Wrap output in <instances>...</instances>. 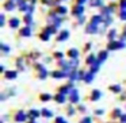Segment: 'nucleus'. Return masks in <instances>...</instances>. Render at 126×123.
<instances>
[{"mask_svg":"<svg viewBox=\"0 0 126 123\" xmlns=\"http://www.w3.org/2000/svg\"><path fill=\"white\" fill-rule=\"evenodd\" d=\"M121 47H125V43L119 42V41H112L107 45V49L109 50H117V49H121Z\"/></svg>","mask_w":126,"mask_h":123,"instance_id":"1","label":"nucleus"},{"mask_svg":"<svg viewBox=\"0 0 126 123\" xmlns=\"http://www.w3.org/2000/svg\"><path fill=\"white\" fill-rule=\"evenodd\" d=\"M83 11H84V7L81 6V4H75L73 6V8H72V14L75 15V16H83Z\"/></svg>","mask_w":126,"mask_h":123,"instance_id":"2","label":"nucleus"},{"mask_svg":"<svg viewBox=\"0 0 126 123\" xmlns=\"http://www.w3.org/2000/svg\"><path fill=\"white\" fill-rule=\"evenodd\" d=\"M79 93H77V89H72L71 91V96H69V100H71V103L76 104L79 103Z\"/></svg>","mask_w":126,"mask_h":123,"instance_id":"3","label":"nucleus"},{"mask_svg":"<svg viewBox=\"0 0 126 123\" xmlns=\"http://www.w3.org/2000/svg\"><path fill=\"white\" fill-rule=\"evenodd\" d=\"M104 16L103 15H94L92 16V19H91V23H92V25H96L98 26L99 23H102V22H104Z\"/></svg>","mask_w":126,"mask_h":123,"instance_id":"4","label":"nucleus"},{"mask_svg":"<svg viewBox=\"0 0 126 123\" xmlns=\"http://www.w3.org/2000/svg\"><path fill=\"white\" fill-rule=\"evenodd\" d=\"M85 33H88V34H95V33H98V26L90 23V25L85 27Z\"/></svg>","mask_w":126,"mask_h":123,"instance_id":"5","label":"nucleus"},{"mask_svg":"<svg viewBox=\"0 0 126 123\" xmlns=\"http://www.w3.org/2000/svg\"><path fill=\"white\" fill-rule=\"evenodd\" d=\"M26 119H27V114H25V112H22V111L15 115V120H16V122H25Z\"/></svg>","mask_w":126,"mask_h":123,"instance_id":"6","label":"nucleus"},{"mask_svg":"<svg viewBox=\"0 0 126 123\" xmlns=\"http://www.w3.org/2000/svg\"><path fill=\"white\" fill-rule=\"evenodd\" d=\"M68 37H69V31H68V30H64V31H61V34L58 35L57 41H58V42L66 41V39H68Z\"/></svg>","mask_w":126,"mask_h":123,"instance_id":"7","label":"nucleus"},{"mask_svg":"<svg viewBox=\"0 0 126 123\" xmlns=\"http://www.w3.org/2000/svg\"><path fill=\"white\" fill-rule=\"evenodd\" d=\"M20 35H22V37H30L31 35V27H30V26L22 27V30H20Z\"/></svg>","mask_w":126,"mask_h":123,"instance_id":"8","label":"nucleus"},{"mask_svg":"<svg viewBox=\"0 0 126 123\" xmlns=\"http://www.w3.org/2000/svg\"><path fill=\"white\" fill-rule=\"evenodd\" d=\"M52 77H56V79H61V77H68V74L65 73V72H60V70H54V72H52Z\"/></svg>","mask_w":126,"mask_h":123,"instance_id":"9","label":"nucleus"},{"mask_svg":"<svg viewBox=\"0 0 126 123\" xmlns=\"http://www.w3.org/2000/svg\"><path fill=\"white\" fill-rule=\"evenodd\" d=\"M15 8V3L14 0H8V1H6L4 3V10H7V11H11V10Z\"/></svg>","mask_w":126,"mask_h":123,"instance_id":"10","label":"nucleus"},{"mask_svg":"<svg viewBox=\"0 0 126 123\" xmlns=\"http://www.w3.org/2000/svg\"><path fill=\"white\" fill-rule=\"evenodd\" d=\"M68 57H71L72 60H77V57H79V52H77L76 49H71L68 52Z\"/></svg>","mask_w":126,"mask_h":123,"instance_id":"11","label":"nucleus"},{"mask_svg":"<svg viewBox=\"0 0 126 123\" xmlns=\"http://www.w3.org/2000/svg\"><path fill=\"white\" fill-rule=\"evenodd\" d=\"M100 91H98V89H94L92 91V95H91V100L92 101H96L98 99H100Z\"/></svg>","mask_w":126,"mask_h":123,"instance_id":"12","label":"nucleus"},{"mask_svg":"<svg viewBox=\"0 0 126 123\" xmlns=\"http://www.w3.org/2000/svg\"><path fill=\"white\" fill-rule=\"evenodd\" d=\"M10 26H11L12 28H16L19 27V19H16V18H12V19H10Z\"/></svg>","mask_w":126,"mask_h":123,"instance_id":"13","label":"nucleus"},{"mask_svg":"<svg viewBox=\"0 0 126 123\" xmlns=\"http://www.w3.org/2000/svg\"><path fill=\"white\" fill-rule=\"evenodd\" d=\"M106 58H107V52H100L98 54V62H103Z\"/></svg>","mask_w":126,"mask_h":123,"instance_id":"14","label":"nucleus"},{"mask_svg":"<svg viewBox=\"0 0 126 123\" xmlns=\"http://www.w3.org/2000/svg\"><path fill=\"white\" fill-rule=\"evenodd\" d=\"M94 80V73H91L90 70L87 72V73H85V76H84V81L85 82H91Z\"/></svg>","mask_w":126,"mask_h":123,"instance_id":"15","label":"nucleus"},{"mask_svg":"<svg viewBox=\"0 0 126 123\" xmlns=\"http://www.w3.org/2000/svg\"><path fill=\"white\" fill-rule=\"evenodd\" d=\"M96 61H98V60H95V55H92V54H91L90 57H87V60H85V62H87L88 65H91V66H92L94 64H96Z\"/></svg>","mask_w":126,"mask_h":123,"instance_id":"16","label":"nucleus"},{"mask_svg":"<svg viewBox=\"0 0 126 123\" xmlns=\"http://www.w3.org/2000/svg\"><path fill=\"white\" fill-rule=\"evenodd\" d=\"M41 115H42V116H45V118H52L53 116L52 111H50V109H46V108H44L41 111Z\"/></svg>","mask_w":126,"mask_h":123,"instance_id":"17","label":"nucleus"},{"mask_svg":"<svg viewBox=\"0 0 126 123\" xmlns=\"http://www.w3.org/2000/svg\"><path fill=\"white\" fill-rule=\"evenodd\" d=\"M69 87H71V85H66V87L64 85V87H61L58 93H61V95H68V93H71V92H69Z\"/></svg>","mask_w":126,"mask_h":123,"instance_id":"18","label":"nucleus"},{"mask_svg":"<svg viewBox=\"0 0 126 123\" xmlns=\"http://www.w3.org/2000/svg\"><path fill=\"white\" fill-rule=\"evenodd\" d=\"M90 4H91V7H103L102 0H91Z\"/></svg>","mask_w":126,"mask_h":123,"instance_id":"19","label":"nucleus"},{"mask_svg":"<svg viewBox=\"0 0 126 123\" xmlns=\"http://www.w3.org/2000/svg\"><path fill=\"white\" fill-rule=\"evenodd\" d=\"M54 99L58 101V103H65V95H61V93H57L54 96Z\"/></svg>","mask_w":126,"mask_h":123,"instance_id":"20","label":"nucleus"},{"mask_svg":"<svg viewBox=\"0 0 126 123\" xmlns=\"http://www.w3.org/2000/svg\"><path fill=\"white\" fill-rule=\"evenodd\" d=\"M39 115H41V114H39V112L37 111V109H31V111L29 112V116H30V118H33V120L35 119V118H38Z\"/></svg>","mask_w":126,"mask_h":123,"instance_id":"21","label":"nucleus"},{"mask_svg":"<svg viewBox=\"0 0 126 123\" xmlns=\"http://www.w3.org/2000/svg\"><path fill=\"white\" fill-rule=\"evenodd\" d=\"M18 76V73L15 70H11V72H6V77L7 79H15Z\"/></svg>","mask_w":126,"mask_h":123,"instance_id":"22","label":"nucleus"},{"mask_svg":"<svg viewBox=\"0 0 126 123\" xmlns=\"http://www.w3.org/2000/svg\"><path fill=\"white\" fill-rule=\"evenodd\" d=\"M23 20H25V23L30 25V23L33 22V16H31V14H26V15H25V18H23Z\"/></svg>","mask_w":126,"mask_h":123,"instance_id":"23","label":"nucleus"},{"mask_svg":"<svg viewBox=\"0 0 126 123\" xmlns=\"http://www.w3.org/2000/svg\"><path fill=\"white\" fill-rule=\"evenodd\" d=\"M98 70H99V62L96 61V64H94V65L91 66V70H90V72H91V73H94V74H95Z\"/></svg>","mask_w":126,"mask_h":123,"instance_id":"24","label":"nucleus"},{"mask_svg":"<svg viewBox=\"0 0 126 123\" xmlns=\"http://www.w3.org/2000/svg\"><path fill=\"white\" fill-rule=\"evenodd\" d=\"M110 91H112L114 93H119L121 92V87L119 85H111V87H110Z\"/></svg>","mask_w":126,"mask_h":123,"instance_id":"25","label":"nucleus"},{"mask_svg":"<svg viewBox=\"0 0 126 123\" xmlns=\"http://www.w3.org/2000/svg\"><path fill=\"white\" fill-rule=\"evenodd\" d=\"M56 12H58V14H66V8L64 6H58L57 10H56Z\"/></svg>","mask_w":126,"mask_h":123,"instance_id":"26","label":"nucleus"},{"mask_svg":"<svg viewBox=\"0 0 126 123\" xmlns=\"http://www.w3.org/2000/svg\"><path fill=\"white\" fill-rule=\"evenodd\" d=\"M112 116H114V118H118V116H122V114H121V109L119 108H115L114 109V111H112Z\"/></svg>","mask_w":126,"mask_h":123,"instance_id":"27","label":"nucleus"},{"mask_svg":"<svg viewBox=\"0 0 126 123\" xmlns=\"http://www.w3.org/2000/svg\"><path fill=\"white\" fill-rule=\"evenodd\" d=\"M52 99V96L49 95V93H44V95H41V100H44V101H47V100H50Z\"/></svg>","mask_w":126,"mask_h":123,"instance_id":"28","label":"nucleus"},{"mask_svg":"<svg viewBox=\"0 0 126 123\" xmlns=\"http://www.w3.org/2000/svg\"><path fill=\"white\" fill-rule=\"evenodd\" d=\"M115 33H117V31H115V30H111V31H110V33H109V39H110V41H115Z\"/></svg>","mask_w":126,"mask_h":123,"instance_id":"29","label":"nucleus"},{"mask_svg":"<svg viewBox=\"0 0 126 123\" xmlns=\"http://www.w3.org/2000/svg\"><path fill=\"white\" fill-rule=\"evenodd\" d=\"M46 76H47V72H46V69H44V70H41V72H39V74H38V77H39V79H46Z\"/></svg>","mask_w":126,"mask_h":123,"instance_id":"30","label":"nucleus"},{"mask_svg":"<svg viewBox=\"0 0 126 123\" xmlns=\"http://www.w3.org/2000/svg\"><path fill=\"white\" fill-rule=\"evenodd\" d=\"M91 122H92V120H91L90 116H84L81 120H80V123H91Z\"/></svg>","mask_w":126,"mask_h":123,"instance_id":"31","label":"nucleus"},{"mask_svg":"<svg viewBox=\"0 0 126 123\" xmlns=\"http://www.w3.org/2000/svg\"><path fill=\"white\" fill-rule=\"evenodd\" d=\"M0 47H1V50H3L4 53H8V52H10V47L7 46L6 43H1V46H0Z\"/></svg>","mask_w":126,"mask_h":123,"instance_id":"32","label":"nucleus"},{"mask_svg":"<svg viewBox=\"0 0 126 123\" xmlns=\"http://www.w3.org/2000/svg\"><path fill=\"white\" fill-rule=\"evenodd\" d=\"M39 38H41L42 39V41H47V39H49V34H46V33H42L41 34V35H39Z\"/></svg>","mask_w":126,"mask_h":123,"instance_id":"33","label":"nucleus"},{"mask_svg":"<svg viewBox=\"0 0 126 123\" xmlns=\"http://www.w3.org/2000/svg\"><path fill=\"white\" fill-rule=\"evenodd\" d=\"M119 6H121V11H126V0H122Z\"/></svg>","mask_w":126,"mask_h":123,"instance_id":"34","label":"nucleus"},{"mask_svg":"<svg viewBox=\"0 0 126 123\" xmlns=\"http://www.w3.org/2000/svg\"><path fill=\"white\" fill-rule=\"evenodd\" d=\"M119 18L122 20H126V11H121L119 12Z\"/></svg>","mask_w":126,"mask_h":123,"instance_id":"35","label":"nucleus"},{"mask_svg":"<svg viewBox=\"0 0 126 123\" xmlns=\"http://www.w3.org/2000/svg\"><path fill=\"white\" fill-rule=\"evenodd\" d=\"M54 57L56 58H58V60H63V57H64V54H63V53H54Z\"/></svg>","mask_w":126,"mask_h":123,"instance_id":"36","label":"nucleus"},{"mask_svg":"<svg viewBox=\"0 0 126 123\" xmlns=\"http://www.w3.org/2000/svg\"><path fill=\"white\" fill-rule=\"evenodd\" d=\"M56 123H66V122L64 120V118L58 116V118H56Z\"/></svg>","mask_w":126,"mask_h":123,"instance_id":"37","label":"nucleus"},{"mask_svg":"<svg viewBox=\"0 0 126 123\" xmlns=\"http://www.w3.org/2000/svg\"><path fill=\"white\" fill-rule=\"evenodd\" d=\"M77 64H79V61H77V60H72V61H71V66H72V68L77 66Z\"/></svg>","mask_w":126,"mask_h":123,"instance_id":"38","label":"nucleus"},{"mask_svg":"<svg viewBox=\"0 0 126 123\" xmlns=\"http://www.w3.org/2000/svg\"><path fill=\"white\" fill-rule=\"evenodd\" d=\"M4 23H6V19H4V15H0V25L4 26Z\"/></svg>","mask_w":126,"mask_h":123,"instance_id":"39","label":"nucleus"},{"mask_svg":"<svg viewBox=\"0 0 126 123\" xmlns=\"http://www.w3.org/2000/svg\"><path fill=\"white\" fill-rule=\"evenodd\" d=\"M68 112H69L68 115H73V114H75V109L72 108V107H69V108H68Z\"/></svg>","mask_w":126,"mask_h":123,"instance_id":"40","label":"nucleus"},{"mask_svg":"<svg viewBox=\"0 0 126 123\" xmlns=\"http://www.w3.org/2000/svg\"><path fill=\"white\" fill-rule=\"evenodd\" d=\"M119 119H121V122H122V123H126V115H122Z\"/></svg>","mask_w":126,"mask_h":123,"instance_id":"41","label":"nucleus"},{"mask_svg":"<svg viewBox=\"0 0 126 123\" xmlns=\"http://www.w3.org/2000/svg\"><path fill=\"white\" fill-rule=\"evenodd\" d=\"M95 114H96V115H102V114H103V109H96Z\"/></svg>","mask_w":126,"mask_h":123,"instance_id":"42","label":"nucleus"},{"mask_svg":"<svg viewBox=\"0 0 126 123\" xmlns=\"http://www.w3.org/2000/svg\"><path fill=\"white\" fill-rule=\"evenodd\" d=\"M87 0H77V4H83V3H85Z\"/></svg>","mask_w":126,"mask_h":123,"instance_id":"43","label":"nucleus"},{"mask_svg":"<svg viewBox=\"0 0 126 123\" xmlns=\"http://www.w3.org/2000/svg\"><path fill=\"white\" fill-rule=\"evenodd\" d=\"M90 47H91V43L85 45V52H87V50H90Z\"/></svg>","mask_w":126,"mask_h":123,"instance_id":"44","label":"nucleus"},{"mask_svg":"<svg viewBox=\"0 0 126 123\" xmlns=\"http://www.w3.org/2000/svg\"><path fill=\"white\" fill-rule=\"evenodd\" d=\"M83 22H84V18L81 16V18H80V19H79V23H83Z\"/></svg>","mask_w":126,"mask_h":123,"instance_id":"45","label":"nucleus"},{"mask_svg":"<svg viewBox=\"0 0 126 123\" xmlns=\"http://www.w3.org/2000/svg\"><path fill=\"white\" fill-rule=\"evenodd\" d=\"M123 37L126 38V26H125V30H123Z\"/></svg>","mask_w":126,"mask_h":123,"instance_id":"46","label":"nucleus"},{"mask_svg":"<svg viewBox=\"0 0 126 123\" xmlns=\"http://www.w3.org/2000/svg\"><path fill=\"white\" fill-rule=\"evenodd\" d=\"M30 1H31V4H34V1H35V0H30Z\"/></svg>","mask_w":126,"mask_h":123,"instance_id":"47","label":"nucleus"},{"mask_svg":"<svg viewBox=\"0 0 126 123\" xmlns=\"http://www.w3.org/2000/svg\"><path fill=\"white\" fill-rule=\"evenodd\" d=\"M60 1H61V0H60Z\"/></svg>","mask_w":126,"mask_h":123,"instance_id":"48","label":"nucleus"}]
</instances>
